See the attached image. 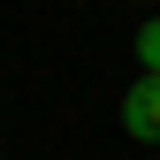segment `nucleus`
Here are the masks:
<instances>
[{
  "label": "nucleus",
  "instance_id": "nucleus-2",
  "mask_svg": "<svg viewBox=\"0 0 160 160\" xmlns=\"http://www.w3.org/2000/svg\"><path fill=\"white\" fill-rule=\"evenodd\" d=\"M137 69H145V76H160V15L137 31Z\"/></svg>",
  "mask_w": 160,
  "mask_h": 160
},
{
  "label": "nucleus",
  "instance_id": "nucleus-1",
  "mask_svg": "<svg viewBox=\"0 0 160 160\" xmlns=\"http://www.w3.org/2000/svg\"><path fill=\"white\" fill-rule=\"evenodd\" d=\"M122 130L137 145H160V76H137L122 92Z\"/></svg>",
  "mask_w": 160,
  "mask_h": 160
}]
</instances>
